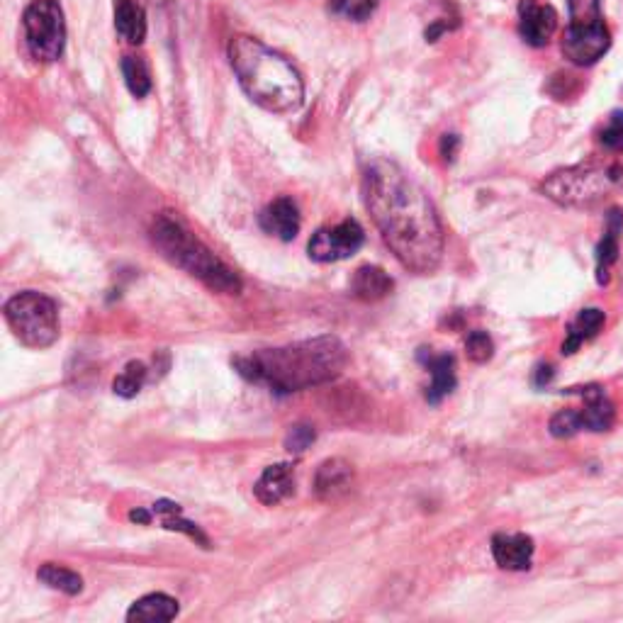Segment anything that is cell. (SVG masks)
Listing matches in <instances>:
<instances>
[{"mask_svg": "<svg viewBox=\"0 0 623 623\" xmlns=\"http://www.w3.org/2000/svg\"><path fill=\"white\" fill-rule=\"evenodd\" d=\"M363 202L380 237L412 273L439 268L446 237L426 190L390 159H370L363 168Z\"/></svg>", "mask_w": 623, "mask_h": 623, "instance_id": "1", "label": "cell"}, {"mask_svg": "<svg viewBox=\"0 0 623 623\" xmlns=\"http://www.w3.org/2000/svg\"><path fill=\"white\" fill-rule=\"evenodd\" d=\"M346 361H349V351L336 336H317V339L297 341L280 349H263L249 356H239L234 368L239 370L241 378L288 395V392L307 390V387L339 378Z\"/></svg>", "mask_w": 623, "mask_h": 623, "instance_id": "2", "label": "cell"}, {"mask_svg": "<svg viewBox=\"0 0 623 623\" xmlns=\"http://www.w3.org/2000/svg\"><path fill=\"white\" fill-rule=\"evenodd\" d=\"M229 64L239 78V86L258 108L288 115L302 105L305 83L300 71L254 37L239 35L229 42Z\"/></svg>", "mask_w": 623, "mask_h": 623, "instance_id": "3", "label": "cell"}, {"mask_svg": "<svg viewBox=\"0 0 623 623\" xmlns=\"http://www.w3.org/2000/svg\"><path fill=\"white\" fill-rule=\"evenodd\" d=\"M151 239H154L156 249L164 254L166 261L173 266L183 268L200 283H205L210 290L224 295H237L241 290L239 275L229 266L212 254L202 241H198L181 222L173 220L171 215H161L151 227Z\"/></svg>", "mask_w": 623, "mask_h": 623, "instance_id": "4", "label": "cell"}, {"mask_svg": "<svg viewBox=\"0 0 623 623\" xmlns=\"http://www.w3.org/2000/svg\"><path fill=\"white\" fill-rule=\"evenodd\" d=\"M5 322L27 349H49L59 339V307L52 297L25 290L5 302Z\"/></svg>", "mask_w": 623, "mask_h": 623, "instance_id": "5", "label": "cell"}, {"mask_svg": "<svg viewBox=\"0 0 623 623\" xmlns=\"http://www.w3.org/2000/svg\"><path fill=\"white\" fill-rule=\"evenodd\" d=\"M570 25L563 37V54L575 66H592L609 52L611 35L604 25L602 0H568Z\"/></svg>", "mask_w": 623, "mask_h": 623, "instance_id": "6", "label": "cell"}, {"mask_svg": "<svg viewBox=\"0 0 623 623\" xmlns=\"http://www.w3.org/2000/svg\"><path fill=\"white\" fill-rule=\"evenodd\" d=\"M623 183V166H575L553 173L541 185L543 193L558 205L582 207L597 202L611 188Z\"/></svg>", "mask_w": 623, "mask_h": 623, "instance_id": "7", "label": "cell"}, {"mask_svg": "<svg viewBox=\"0 0 623 623\" xmlns=\"http://www.w3.org/2000/svg\"><path fill=\"white\" fill-rule=\"evenodd\" d=\"M27 49L42 64H52L64 54L66 20L59 0H32L22 15Z\"/></svg>", "mask_w": 623, "mask_h": 623, "instance_id": "8", "label": "cell"}, {"mask_svg": "<svg viewBox=\"0 0 623 623\" xmlns=\"http://www.w3.org/2000/svg\"><path fill=\"white\" fill-rule=\"evenodd\" d=\"M363 241H366V234H363L361 224L356 220H344L334 224V227H324L317 234H312L307 251H310L312 261L336 263L356 254L363 246Z\"/></svg>", "mask_w": 623, "mask_h": 623, "instance_id": "9", "label": "cell"}, {"mask_svg": "<svg viewBox=\"0 0 623 623\" xmlns=\"http://www.w3.org/2000/svg\"><path fill=\"white\" fill-rule=\"evenodd\" d=\"M558 30V13L553 5L541 0H521L519 3V35L529 47H546Z\"/></svg>", "mask_w": 623, "mask_h": 623, "instance_id": "10", "label": "cell"}, {"mask_svg": "<svg viewBox=\"0 0 623 623\" xmlns=\"http://www.w3.org/2000/svg\"><path fill=\"white\" fill-rule=\"evenodd\" d=\"M533 550H536L533 538L526 536V533H497L492 538V555H495V563L502 570H529Z\"/></svg>", "mask_w": 623, "mask_h": 623, "instance_id": "11", "label": "cell"}, {"mask_svg": "<svg viewBox=\"0 0 623 623\" xmlns=\"http://www.w3.org/2000/svg\"><path fill=\"white\" fill-rule=\"evenodd\" d=\"M300 210L290 198L273 200L266 210L261 212V229L271 237H278L280 241H293L300 234Z\"/></svg>", "mask_w": 623, "mask_h": 623, "instance_id": "12", "label": "cell"}, {"mask_svg": "<svg viewBox=\"0 0 623 623\" xmlns=\"http://www.w3.org/2000/svg\"><path fill=\"white\" fill-rule=\"evenodd\" d=\"M254 492L258 502L268 504V507H275V504H280L283 499H288L295 492L293 465L288 463L268 465L261 473V477H258Z\"/></svg>", "mask_w": 623, "mask_h": 623, "instance_id": "13", "label": "cell"}, {"mask_svg": "<svg viewBox=\"0 0 623 623\" xmlns=\"http://www.w3.org/2000/svg\"><path fill=\"white\" fill-rule=\"evenodd\" d=\"M353 482V468L346 460L331 458L319 465L317 475H314V492L324 502H334V499L344 497L351 490Z\"/></svg>", "mask_w": 623, "mask_h": 623, "instance_id": "14", "label": "cell"}, {"mask_svg": "<svg viewBox=\"0 0 623 623\" xmlns=\"http://www.w3.org/2000/svg\"><path fill=\"white\" fill-rule=\"evenodd\" d=\"M623 232V212L611 210L606 215V229L604 239L597 246V280L599 285L609 283V271L616 261H619V239Z\"/></svg>", "mask_w": 623, "mask_h": 623, "instance_id": "15", "label": "cell"}, {"mask_svg": "<svg viewBox=\"0 0 623 623\" xmlns=\"http://www.w3.org/2000/svg\"><path fill=\"white\" fill-rule=\"evenodd\" d=\"M115 30L127 44H142L147 37V13L139 0H115Z\"/></svg>", "mask_w": 623, "mask_h": 623, "instance_id": "16", "label": "cell"}, {"mask_svg": "<svg viewBox=\"0 0 623 623\" xmlns=\"http://www.w3.org/2000/svg\"><path fill=\"white\" fill-rule=\"evenodd\" d=\"M178 602L168 594H147L139 602H134L127 611V621L137 623H161V621H173L178 616Z\"/></svg>", "mask_w": 623, "mask_h": 623, "instance_id": "17", "label": "cell"}, {"mask_svg": "<svg viewBox=\"0 0 623 623\" xmlns=\"http://www.w3.org/2000/svg\"><path fill=\"white\" fill-rule=\"evenodd\" d=\"M392 278L378 266H361L353 273L351 293L363 302H378L392 293Z\"/></svg>", "mask_w": 623, "mask_h": 623, "instance_id": "18", "label": "cell"}, {"mask_svg": "<svg viewBox=\"0 0 623 623\" xmlns=\"http://www.w3.org/2000/svg\"><path fill=\"white\" fill-rule=\"evenodd\" d=\"M424 363L431 373V385L429 392H426V400L431 404H439L456 387V361H453V356H431L429 353V358H424Z\"/></svg>", "mask_w": 623, "mask_h": 623, "instance_id": "19", "label": "cell"}, {"mask_svg": "<svg viewBox=\"0 0 623 623\" xmlns=\"http://www.w3.org/2000/svg\"><path fill=\"white\" fill-rule=\"evenodd\" d=\"M582 395L587 397L585 409L580 412L582 426H585V429H589V431L611 429L616 412H614V404H611L604 397V392L599 390V387H585V390H582Z\"/></svg>", "mask_w": 623, "mask_h": 623, "instance_id": "20", "label": "cell"}, {"mask_svg": "<svg viewBox=\"0 0 623 623\" xmlns=\"http://www.w3.org/2000/svg\"><path fill=\"white\" fill-rule=\"evenodd\" d=\"M149 516H151V519H159V524L164 526V529H168V531H183V533H188L190 538H195V541L202 543V548L210 546V541H207L205 533H202V531L198 529V526L193 524V521L183 519L181 507H178V504H173V502H159V504H154V507L149 509Z\"/></svg>", "mask_w": 623, "mask_h": 623, "instance_id": "21", "label": "cell"}, {"mask_svg": "<svg viewBox=\"0 0 623 623\" xmlns=\"http://www.w3.org/2000/svg\"><path fill=\"white\" fill-rule=\"evenodd\" d=\"M604 324V312L597 310V307H589V310H582L580 317L575 319V322L570 324L568 329V341L563 344V353H575L577 349H580L582 344H585L587 339H592L594 334H597L599 329H602Z\"/></svg>", "mask_w": 623, "mask_h": 623, "instance_id": "22", "label": "cell"}, {"mask_svg": "<svg viewBox=\"0 0 623 623\" xmlns=\"http://www.w3.org/2000/svg\"><path fill=\"white\" fill-rule=\"evenodd\" d=\"M37 577H39V580H42L47 587L56 589V592L69 594V597H76V594H81V589H83L81 575H76L74 570L64 568V565L44 563L42 568L37 570Z\"/></svg>", "mask_w": 623, "mask_h": 623, "instance_id": "23", "label": "cell"}, {"mask_svg": "<svg viewBox=\"0 0 623 623\" xmlns=\"http://www.w3.org/2000/svg\"><path fill=\"white\" fill-rule=\"evenodd\" d=\"M122 76H125L129 93L134 98H144L151 91V74L144 59H139V56H125L122 59Z\"/></svg>", "mask_w": 623, "mask_h": 623, "instance_id": "24", "label": "cell"}, {"mask_svg": "<svg viewBox=\"0 0 623 623\" xmlns=\"http://www.w3.org/2000/svg\"><path fill=\"white\" fill-rule=\"evenodd\" d=\"M144 383H147V366H144V363L132 361V363H127L120 375H117L115 383H112V390H115V395L125 397V400H132V397L139 395V390H142Z\"/></svg>", "mask_w": 623, "mask_h": 623, "instance_id": "25", "label": "cell"}, {"mask_svg": "<svg viewBox=\"0 0 623 623\" xmlns=\"http://www.w3.org/2000/svg\"><path fill=\"white\" fill-rule=\"evenodd\" d=\"M378 5H380V0H331L329 10L344 20L363 22L375 13Z\"/></svg>", "mask_w": 623, "mask_h": 623, "instance_id": "26", "label": "cell"}, {"mask_svg": "<svg viewBox=\"0 0 623 623\" xmlns=\"http://www.w3.org/2000/svg\"><path fill=\"white\" fill-rule=\"evenodd\" d=\"M465 351H468V358L475 363H487L495 353V344H492L490 334L482 329L470 331L468 339H465Z\"/></svg>", "mask_w": 623, "mask_h": 623, "instance_id": "27", "label": "cell"}, {"mask_svg": "<svg viewBox=\"0 0 623 623\" xmlns=\"http://www.w3.org/2000/svg\"><path fill=\"white\" fill-rule=\"evenodd\" d=\"M580 429H585V426H582V417L580 412H572V409H563V412H558L550 419V434H553L555 439H570V436H575Z\"/></svg>", "mask_w": 623, "mask_h": 623, "instance_id": "28", "label": "cell"}, {"mask_svg": "<svg viewBox=\"0 0 623 623\" xmlns=\"http://www.w3.org/2000/svg\"><path fill=\"white\" fill-rule=\"evenodd\" d=\"M314 439H317V434H314L312 426L295 424L290 426L288 436H285V448H288L290 453H305L314 443Z\"/></svg>", "mask_w": 623, "mask_h": 623, "instance_id": "29", "label": "cell"}, {"mask_svg": "<svg viewBox=\"0 0 623 623\" xmlns=\"http://www.w3.org/2000/svg\"><path fill=\"white\" fill-rule=\"evenodd\" d=\"M602 144H604V149H609V151H623V115L621 112H614V115H611L609 127L602 132Z\"/></svg>", "mask_w": 623, "mask_h": 623, "instance_id": "30", "label": "cell"}, {"mask_svg": "<svg viewBox=\"0 0 623 623\" xmlns=\"http://www.w3.org/2000/svg\"><path fill=\"white\" fill-rule=\"evenodd\" d=\"M456 149H458V137L456 134H446V137L441 139V156L446 161H453V156H456Z\"/></svg>", "mask_w": 623, "mask_h": 623, "instance_id": "31", "label": "cell"}]
</instances>
